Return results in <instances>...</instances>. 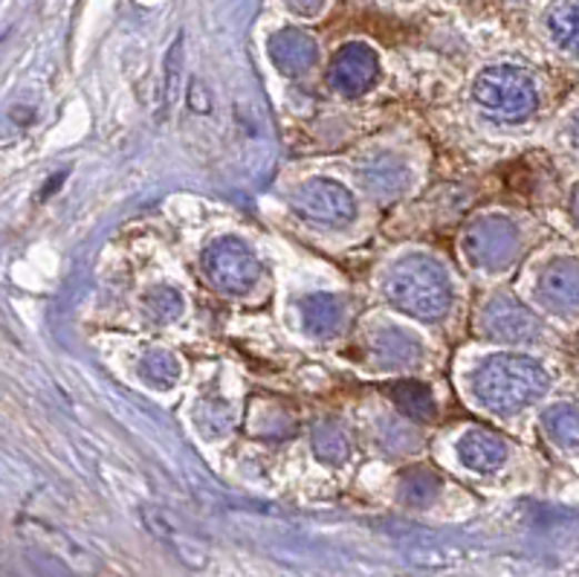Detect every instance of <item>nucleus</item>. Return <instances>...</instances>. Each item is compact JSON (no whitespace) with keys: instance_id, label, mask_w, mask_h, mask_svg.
Segmentation results:
<instances>
[{"instance_id":"2","label":"nucleus","mask_w":579,"mask_h":577,"mask_svg":"<svg viewBox=\"0 0 579 577\" xmlns=\"http://www.w3.org/2000/svg\"><path fill=\"white\" fill-rule=\"evenodd\" d=\"M389 302L397 311L420 322L443 319L452 308V281L443 265L429 256H406L395 265L386 285Z\"/></svg>"},{"instance_id":"6","label":"nucleus","mask_w":579,"mask_h":577,"mask_svg":"<svg viewBox=\"0 0 579 577\" xmlns=\"http://www.w3.org/2000/svg\"><path fill=\"white\" fill-rule=\"evenodd\" d=\"M293 209L316 227H345L357 218V200L351 189L337 180L316 178L293 195Z\"/></svg>"},{"instance_id":"22","label":"nucleus","mask_w":579,"mask_h":577,"mask_svg":"<svg viewBox=\"0 0 579 577\" xmlns=\"http://www.w3.org/2000/svg\"><path fill=\"white\" fill-rule=\"evenodd\" d=\"M440 479L426 470H418V474H409L403 481V496L409 499L411 505H429L438 496Z\"/></svg>"},{"instance_id":"20","label":"nucleus","mask_w":579,"mask_h":577,"mask_svg":"<svg viewBox=\"0 0 579 577\" xmlns=\"http://www.w3.org/2000/svg\"><path fill=\"white\" fill-rule=\"evenodd\" d=\"M313 447L319 452V459H325L328 465H342L351 456V441L345 436V429L333 421L316 427Z\"/></svg>"},{"instance_id":"25","label":"nucleus","mask_w":579,"mask_h":577,"mask_svg":"<svg viewBox=\"0 0 579 577\" xmlns=\"http://www.w3.org/2000/svg\"><path fill=\"white\" fill-rule=\"evenodd\" d=\"M571 209H573V218H577V223H579V186L573 189V195H571Z\"/></svg>"},{"instance_id":"19","label":"nucleus","mask_w":579,"mask_h":577,"mask_svg":"<svg viewBox=\"0 0 579 577\" xmlns=\"http://www.w3.org/2000/svg\"><path fill=\"white\" fill-rule=\"evenodd\" d=\"M542 427L550 436V441H557L559 447H577L579 445V409L559 404L550 407L542 415Z\"/></svg>"},{"instance_id":"17","label":"nucleus","mask_w":579,"mask_h":577,"mask_svg":"<svg viewBox=\"0 0 579 577\" xmlns=\"http://www.w3.org/2000/svg\"><path fill=\"white\" fill-rule=\"evenodd\" d=\"M391 400H395L400 412L415 418V421H435L438 418V404H435L432 389L423 384H415V380L397 384Z\"/></svg>"},{"instance_id":"9","label":"nucleus","mask_w":579,"mask_h":577,"mask_svg":"<svg viewBox=\"0 0 579 577\" xmlns=\"http://www.w3.org/2000/svg\"><path fill=\"white\" fill-rule=\"evenodd\" d=\"M539 297L550 311H579V261L553 259L539 276Z\"/></svg>"},{"instance_id":"8","label":"nucleus","mask_w":579,"mask_h":577,"mask_svg":"<svg viewBox=\"0 0 579 577\" xmlns=\"http://www.w3.org/2000/svg\"><path fill=\"white\" fill-rule=\"evenodd\" d=\"M377 76H380L377 52L360 41L345 44L328 67V84L348 99L362 97L377 82Z\"/></svg>"},{"instance_id":"23","label":"nucleus","mask_w":579,"mask_h":577,"mask_svg":"<svg viewBox=\"0 0 579 577\" xmlns=\"http://www.w3.org/2000/svg\"><path fill=\"white\" fill-rule=\"evenodd\" d=\"M287 7L293 9V12H299V16L305 18H313L322 12L325 0H287Z\"/></svg>"},{"instance_id":"7","label":"nucleus","mask_w":579,"mask_h":577,"mask_svg":"<svg viewBox=\"0 0 579 577\" xmlns=\"http://www.w3.org/2000/svg\"><path fill=\"white\" fill-rule=\"evenodd\" d=\"M481 334L492 342H507V346H516V342H533L542 331L539 319L530 314V308L519 302L513 297H496L485 305L481 311V322H478Z\"/></svg>"},{"instance_id":"21","label":"nucleus","mask_w":579,"mask_h":577,"mask_svg":"<svg viewBox=\"0 0 579 577\" xmlns=\"http://www.w3.org/2000/svg\"><path fill=\"white\" fill-rule=\"evenodd\" d=\"M142 305H146L148 317L157 319V322H174L177 317H183V297L174 288H166V285L148 290Z\"/></svg>"},{"instance_id":"5","label":"nucleus","mask_w":579,"mask_h":577,"mask_svg":"<svg viewBox=\"0 0 579 577\" xmlns=\"http://www.w3.org/2000/svg\"><path fill=\"white\" fill-rule=\"evenodd\" d=\"M203 270L206 279L212 281L214 288L227 297H243L256 288L261 265H258L256 252L238 241V238H218L206 247L203 252Z\"/></svg>"},{"instance_id":"1","label":"nucleus","mask_w":579,"mask_h":577,"mask_svg":"<svg viewBox=\"0 0 579 577\" xmlns=\"http://www.w3.org/2000/svg\"><path fill=\"white\" fill-rule=\"evenodd\" d=\"M550 375L521 355H492L472 371V398L496 415H513L548 392Z\"/></svg>"},{"instance_id":"18","label":"nucleus","mask_w":579,"mask_h":577,"mask_svg":"<svg viewBox=\"0 0 579 577\" xmlns=\"http://www.w3.org/2000/svg\"><path fill=\"white\" fill-rule=\"evenodd\" d=\"M140 375L154 389H171L180 380V360L166 348H154L140 360Z\"/></svg>"},{"instance_id":"11","label":"nucleus","mask_w":579,"mask_h":577,"mask_svg":"<svg viewBox=\"0 0 579 577\" xmlns=\"http://www.w3.org/2000/svg\"><path fill=\"white\" fill-rule=\"evenodd\" d=\"M270 59L284 76L308 73L319 59V47L313 38L301 30H281L270 38Z\"/></svg>"},{"instance_id":"15","label":"nucleus","mask_w":579,"mask_h":577,"mask_svg":"<svg viewBox=\"0 0 579 577\" xmlns=\"http://www.w3.org/2000/svg\"><path fill=\"white\" fill-rule=\"evenodd\" d=\"M146 523H148V528L154 531L157 540L166 543V546H169L171 551H174V555L180 557V560H186V563H189V566H203L206 551H203V548H200V543L194 540L191 534L180 531V528H177L174 523H171V519L166 517V514H160V511L151 514V511H148L146 514Z\"/></svg>"},{"instance_id":"10","label":"nucleus","mask_w":579,"mask_h":577,"mask_svg":"<svg viewBox=\"0 0 579 577\" xmlns=\"http://www.w3.org/2000/svg\"><path fill=\"white\" fill-rule=\"evenodd\" d=\"M368 351H371L375 364L382 366V369H403V366L418 364L420 355H423L418 337H411L409 331L395 326L377 328L368 337Z\"/></svg>"},{"instance_id":"16","label":"nucleus","mask_w":579,"mask_h":577,"mask_svg":"<svg viewBox=\"0 0 579 577\" xmlns=\"http://www.w3.org/2000/svg\"><path fill=\"white\" fill-rule=\"evenodd\" d=\"M548 30L565 52L579 59V0H557L548 12Z\"/></svg>"},{"instance_id":"12","label":"nucleus","mask_w":579,"mask_h":577,"mask_svg":"<svg viewBox=\"0 0 579 577\" xmlns=\"http://www.w3.org/2000/svg\"><path fill=\"white\" fill-rule=\"evenodd\" d=\"M458 456L476 474H496L507 461V445L490 429H470L458 441Z\"/></svg>"},{"instance_id":"13","label":"nucleus","mask_w":579,"mask_h":577,"mask_svg":"<svg viewBox=\"0 0 579 577\" xmlns=\"http://www.w3.org/2000/svg\"><path fill=\"white\" fill-rule=\"evenodd\" d=\"M301 326L305 331L319 337V340H328L342 328V305L337 297L330 294H313V297H305L299 302Z\"/></svg>"},{"instance_id":"3","label":"nucleus","mask_w":579,"mask_h":577,"mask_svg":"<svg viewBox=\"0 0 579 577\" xmlns=\"http://www.w3.org/2000/svg\"><path fill=\"white\" fill-rule=\"evenodd\" d=\"M472 99L499 122H525L539 105L533 76L513 64L487 67L472 84Z\"/></svg>"},{"instance_id":"24","label":"nucleus","mask_w":579,"mask_h":577,"mask_svg":"<svg viewBox=\"0 0 579 577\" xmlns=\"http://www.w3.org/2000/svg\"><path fill=\"white\" fill-rule=\"evenodd\" d=\"M568 137H571V142L579 149V113H573L571 122H568Z\"/></svg>"},{"instance_id":"4","label":"nucleus","mask_w":579,"mask_h":577,"mask_svg":"<svg viewBox=\"0 0 579 577\" xmlns=\"http://www.w3.org/2000/svg\"><path fill=\"white\" fill-rule=\"evenodd\" d=\"M519 230L513 227V221H507L501 215L478 218L463 230L461 238L467 261L485 273H496V270L513 265L516 256H519Z\"/></svg>"},{"instance_id":"14","label":"nucleus","mask_w":579,"mask_h":577,"mask_svg":"<svg viewBox=\"0 0 579 577\" xmlns=\"http://www.w3.org/2000/svg\"><path fill=\"white\" fill-rule=\"evenodd\" d=\"M362 183L368 192H375L377 198H397L409 186V169L400 163L397 157H377L362 171Z\"/></svg>"}]
</instances>
